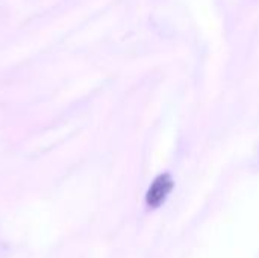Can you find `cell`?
<instances>
[{
	"label": "cell",
	"mask_w": 259,
	"mask_h": 258,
	"mask_svg": "<svg viewBox=\"0 0 259 258\" xmlns=\"http://www.w3.org/2000/svg\"><path fill=\"white\" fill-rule=\"evenodd\" d=\"M173 190V179L170 175L164 173L159 175L152 186L147 190L146 195V204L152 208H158L161 204H164V201L167 199V196L170 195V192Z\"/></svg>",
	"instance_id": "obj_1"
}]
</instances>
